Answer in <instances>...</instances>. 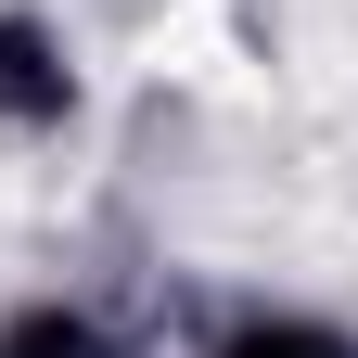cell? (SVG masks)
I'll list each match as a JSON object with an SVG mask.
<instances>
[{"mask_svg": "<svg viewBox=\"0 0 358 358\" xmlns=\"http://www.w3.org/2000/svg\"><path fill=\"white\" fill-rule=\"evenodd\" d=\"M77 38L38 13V0H0V128H26V141H52L77 128Z\"/></svg>", "mask_w": 358, "mask_h": 358, "instance_id": "cell-1", "label": "cell"}, {"mask_svg": "<svg viewBox=\"0 0 358 358\" xmlns=\"http://www.w3.org/2000/svg\"><path fill=\"white\" fill-rule=\"evenodd\" d=\"M0 358H115L103 345V320H90V307H13V320H0Z\"/></svg>", "mask_w": 358, "mask_h": 358, "instance_id": "cell-3", "label": "cell"}, {"mask_svg": "<svg viewBox=\"0 0 358 358\" xmlns=\"http://www.w3.org/2000/svg\"><path fill=\"white\" fill-rule=\"evenodd\" d=\"M205 358H358L345 320H307V307H256V320H231Z\"/></svg>", "mask_w": 358, "mask_h": 358, "instance_id": "cell-2", "label": "cell"}]
</instances>
